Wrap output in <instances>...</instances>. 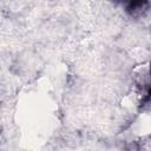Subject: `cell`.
Here are the masks:
<instances>
[{
  "label": "cell",
  "instance_id": "cell-1",
  "mask_svg": "<svg viewBox=\"0 0 151 151\" xmlns=\"http://www.w3.org/2000/svg\"><path fill=\"white\" fill-rule=\"evenodd\" d=\"M150 4L146 1H131L125 5V11L131 17H139L147 11Z\"/></svg>",
  "mask_w": 151,
  "mask_h": 151
}]
</instances>
